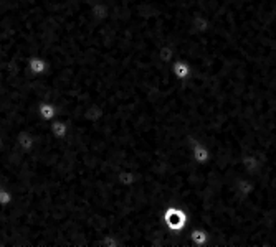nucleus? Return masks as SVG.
<instances>
[{
    "instance_id": "nucleus-1",
    "label": "nucleus",
    "mask_w": 276,
    "mask_h": 247,
    "mask_svg": "<svg viewBox=\"0 0 276 247\" xmlns=\"http://www.w3.org/2000/svg\"><path fill=\"white\" fill-rule=\"evenodd\" d=\"M162 222H164V226H166V229L169 231V233L179 234L185 241V244H187L189 247H192V244L189 242V239L184 236V229H185V226H187V222H189V216L182 208L167 206L162 211Z\"/></svg>"
},
{
    "instance_id": "nucleus-2",
    "label": "nucleus",
    "mask_w": 276,
    "mask_h": 247,
    "mask_svg": "<svg viewBox=\"0 0 276 247\" xmlns=\"http://www.w3.org/2000/svg\"><path fill=\"white\" fill-rule=\"evenodd\" d=\"M50 68V64L48 61L45 58L38 56V55H33V56H30L27 59V70L30 74H33V76H40V74H45L48 71Z\"/></svg>"
},
{
    "instance_id": "nucleus-3",
    "label": "nucleus",
    "mask_w": 276,
    "mask_h": 247,
    "mask_svg": "<svg viewBox=\"0 0 276 247\" xmlns=\"http://www.w3.org/2000/svg\"><path fill=\"white\" fill-rule=\"evenodd\" d=\"M190 155L192 160L199 163V165H207L210 162V150L204 142H193V145L190 148Z\"/></svg>"
},
{
    "instance_id": "nucleus-4",
    "label": "nucleus",
    "mask_w": 276,
    "mask_h": 247,
    "mask_svg": "<svg viewBox=\"0 0 276 247\" xmlns=\"http://www.w3.org/2000/svg\"><path fill=\"white\" fill-rule=\"evenodd\" d=\"M170 71H172L174 78L179 79V81H185L190 78L192 74V68L187 61H184V59H175L172 61V66H170Z\"/></svg>"
},
{
    "instance_id": "nucleus-5",
    "label": "nucleus",
    "mask_w": 276,
    "mask_h": 247,
    "mask_svg": "<svg viewBox=\"0 0 276 247\" xmlns=\"http://www.w3.org/2000/svg\"><path fill=\"white\" fill-rule=\"evenodd\" d=\"M36 145H38V142H36V139L28 132L20 133V136L17 137V147L24 153H32L36 148Z\"/></svg>"
},
{
    "instance_id": "nucleus-6",
    "label": "nucleus",
    "mask_w": 276,
    "mask_h": 247,
    "mask_svg": "<svg viewBox=\"0 0 276 247\" xmlns=\"http://www.w3.org/2000/svg\"><path fill=\"white\" fill-rule=\"evenodd\" d=\"M50 132L56 140H63L68 137L70 129H68V124H66L63 119H53V121L50 122Z\"/></svg>"
},
{
    "instance_id": "nucleus-7",
    "label": "nucleus",
    "mask_w": 276,
    "mask_h": 247,
    "mask_svg": "<svg viewBox=\"0 0 276 247\" xmlns=\"http://www.w3.org/2000/svg\"><path fill=\"white\" fill-rule=\"evenodd\" d=\"M189 242L192 245H199V247H205L208 244V233L205 229L202 228H195V229H192L189 231Z\"/></svg>"
},
{
    "instance_id": "nucleus-8",
    "label": "nucleus",
    "mask_w": 276,
    "mask_h": 247,
    "mask_svg": "<svg viewBox=\"0 0 276 247\" xmlns=\"http://www.w3.org/2000/svg\"><path fill=\"white\" fill-rule=\"evenodd\" d=\"M56 114H58V110H56V106H55L53 102H48V101L40 102V106H38V116H40L42 121L51 122L53 119H56Z\"/></svg>"
},
{
    "instance_id": "nucleus-9",
    "label": "nucleus",
    "mask_w": 276,
    "mask_h": 247,
    "mask_svg": "<svg viewBox=\"0 0 276 247\" xmlns=\"http://www.w3.org/2000/svg\"><path fill=\"white\" fill-rule=\"evenodd\" d=\"M13 203V194L9 188H5V186H0V206L2 208H7Z\"/></svg>"
},
{
    "instance_id": "nucleus-10",
    "label": "nucleus",
    "mask_w": 276,
    "mask_h": 247,
    "mask_svg": "<svg viewBox=\"0 0 276 247\" xmlns=\"http://www.w3.org/2000/svg\"><path fill=\"white\" fill-rule=\"evenodd\" d=\"M0 186H4V179H2V176H0Z\"/></svg>"
}]
</instances>
